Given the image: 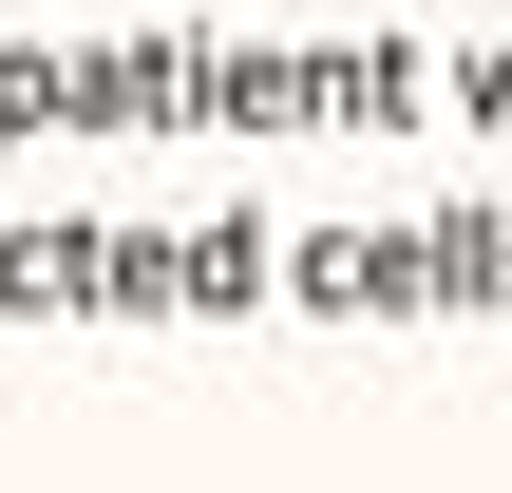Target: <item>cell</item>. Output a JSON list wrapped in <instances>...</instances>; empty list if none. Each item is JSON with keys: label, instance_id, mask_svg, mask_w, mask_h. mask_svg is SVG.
Listing matches in <instances>:
<instances>
[]
</instances>
